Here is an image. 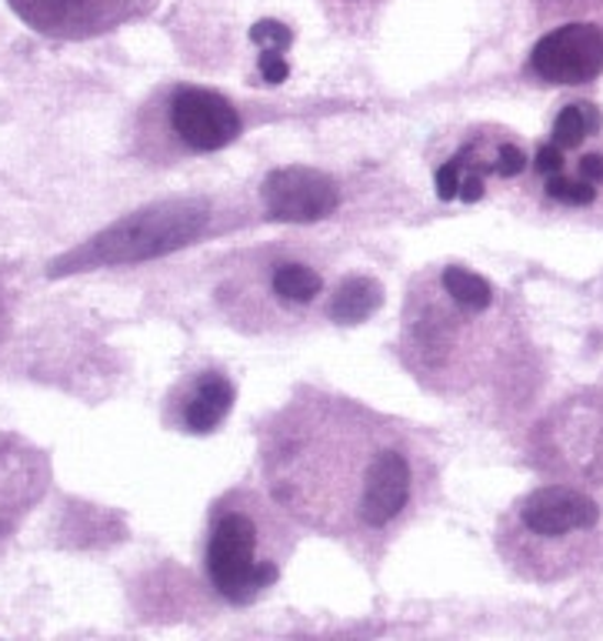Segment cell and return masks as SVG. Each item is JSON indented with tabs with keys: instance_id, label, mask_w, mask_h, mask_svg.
I'll return each mask as SVG.
<instances>
[{
	"instance_id": "1",
	"label": "cell",
	"mask_w": 603,
	"mask_h": 641,
	"mask_svg": "<svg viewBox=\"0 0 603 641\" xmlns=\"http://www.w3.org/2000/svg\"><path fill=\"white\" fill-rule=\"evenodd\" d=\"M257 454L267 495L297 524L370 565L431 508L440 482L421 431L317 388H300L270 411Z\"/></svg>"
},
{
	"instance_id": "2",
	"label": "cell",
	"mask_w": 603,
	"mask_h": 641,
	"mask_svg": "<svg viewBox=\"0 0 603 641\" xmlns=\"http://www.w3.org/2000/svg\"><path fill=\"white\" fill-rule=\"evenodd\" d=\"M511 351L514 314L490 278L467 264L414 274L400 318V357L431 395L473 398L496 378Z\"/></svg>"
},
{
	"instance_id": "3",
	"label": "cell",
	"mask_w": 603,
	"mask_h": 641,
	"mask_svg": "<svg viewBox=\"0 0 603 641\" xmlns=\"http://www.w3.org/2000/svg\"><path fill=\"white\" fill-rule=\"evenodd\" d=\"M334 288L324 251L283 241L231 257L214 285V301L241 331L283 334L327 321Z\"/></svg>"
},
{
	"instance_id": "4",
	"label": "cell",
	"mask_w": 603,
	"mask_h": 641,
	"mask_svg": "<svg viewBox=\"0 0 603 641\" xmlns=\"http://www.w3.org/2000/svg\"><path fill=\"white\" fill-rule=\"evenodd\" d=\"M603 541V508L573 485H544L517 498L496 524V552L531 585H557L583 572Z\"/></svg>"
},
{
	"instance_id": "5",
	"label": "cell",
	"mask_w": 603,
	"mask_h": 641,
	"mask_svg": "<svg viewBox=\"0 0 603 641\" xmlns=\"http://www.w3.org/2000/svg\"><path fill=\"white\" fill-rule=\"evenodd\" d=\"M297 544V521L267 495L231 488L208 515L204 572L231 605L260 601L283 575Z\"/></svg>"
},
{
	"instance_id": "6",
	"label": "cell",
	"mask_w": 603,
	"mask_h": 641,
	"mask_svg": "<svg viewBox=\"0 0 603 641\" xmlns=\"http://www.w3.org/2000/svg\"><path fill=\"white\" fill-rule=\"evenodd\" d=\"M244 134V118L231 98L211 87H164L141 111V154L167 164L193 154H214Z\"/></svg>"
},
{
	"instance_id": "7",
	"label": "cell",
	"mask_w": 603,
	"mask_h": 641,
	"mask_svg": "<svg viewBox=\"0 0 603 641\" xmlns=\"http://www.w3.org/2000/svg\"><path fill=\"white\" fill-rule=\"evenodd\" d=\"M214 221V208L208 201H170L147 211L131 214L114 224L108 234L93 237V244L74 254V264H131L167 254L174 247L190 244Z\"/></svg>"
},
{
	"instance_id": "8",
	"label": "cell",
	"mask_w": 603,
	"mask_h": 641,
	"mask_svg": "<svg viewBox=\"0 0 603 641\" xmlns=\"http://www.w3.org/2000/svg\"><path fill=\"white\" fill-rule=\"evenodd\" d=\"M527 151L496 131H470L450 154H444L434 167V188L440 201L477 205L487 195L490 180H514L527 170Z\"/></svg>"
},
{
	"instance_id": "9",
	"label": "cell",
	"mask_w": 603,
	"mask_h": 641,
	"mask_svg": "<svg viewBox=\"0 0 603 641\" xmlns=\"http://www.w3.org/2000/svg\"><path fill=\"white\" fill-rule=\"evenodd\" d=\"M8 4L44 37L87 41L147 18L157 0H8Z\"/></svg>"
},
{
	"instance_id": "10",
	"label": "cell",
	"mask_w": 603,
	"mask_h": 641,
	"mask_svg": "<svg viewBox=\"0 0 603 641\" xmlns=\"http://www.w3.org/2000/svg\"><path fill=\"white\" fill-rule=\"evenodd\" d=\"M527 70L540 84H587L603 74V31L596 24H567L544 34L527 60Z\"/></svg>"
},
{
	"instance_id": "11",
	"label": "cell",
	"mask_w": 603,
	"mask_h": 641,
	"mask_svg": "<svg viewBox=\"0 0 603 641\" xmlns=\"http://www.w3.org/2000/svg\"><path fill=\"white\" fill-rule=\"evenodd\" d=\"M237 388L221 368H197L174 385L164 405V421L183 434H214L234 411Z\"/></svg>"
},
{
	"instance_id": "12",
	"label": "cell",
	"mask_w": 603,
	"mask_h": 641,
	"mask_svg": "<svg viewBox=\"0 0 603 641\" xmlns=\"http://www.w3.org/2000/svg\"><path fill=\"white\" fill-rule=\"evenodd\" d=\"M47 488V457L0 431V538L11 534Z\"/></svg>"
},
{
	"instance_id": "13",
	"label": "cell",
	"mask_w": 603,
	"mask_h": 641,
	"mask_svg": "<svg viewBox=\"0 0 603 641\" xmlns=\"http://www.w3.org/2000/svg\"><path fill=\"white\" fill-rule=\"evenodd\" d=\"M337 185L311 167L273 170L264 185V205L277 221H317L337 208Z\"/></svg>"
},
{
	"instance_id": "14",
	"label": "cell",
	"mask_w": 603,
	"mask_h": 641,
	"mask_svg": "<svg viewBox=\"0 0 603 641\" xmlns=\"http://www.w3.org/2000/svg\"><path fill=\"white\" fill-rule=\"evenodd\" d=\"M383 305V288L370 278V274H347L337 281L327 321L334 324H360Z\"/></svg>"
},
{
	"instance_id": "15",
	"label": "cell",
	"mask_w": 603,
	"mask_h": 641,
	"mask_svg": "<svg viewBox=\"0 0 603 641\" xmlns=\"http://www.w3.org/2000/svg\"><path fill=\"white\" fill-rule=\"evenodd\" d=\"M600 128H603L600 108L590 104V101H573V104H567V108L557 114L554 131H550V141H554L560 151H577L587 137L600 134Z\"/></svg>"
},
{
	"instance_id": "16",
	"label": "cell",
	"mask_w": 603,
	"mask_h": 641,
	"mask_svg": "<svg viewBox=\"0 0 603 641\" xmlns=\"http://www.w3.org/2000/svg\"><path fill=\"white\" fill-rule=\"evenodd\" d=\"M544 195L560 208H590L596 201L600 188L587 185V180H580L577 174H567V167H563V170L544 177Z\"/></svg>"
},
{
	"instance_id": "17",
	"label": "cell",
	"mask_w": 603,
	"mask_h": 641,
	"mask_svg": "<svg viewBox=\"0 0 603 641\" xmlns=\"http://www.w3.org/2000/svg\"><path fill=\"white\" fill-rule=\"evenodd\" d=\"M573 174H577L580 180H587V185H593V188H603V154H600V151L580 154Z\"/></svg>"
},
{
	"instance_id": "18",
	"label": "cell",
	"mask_w": 603,
	"mask_h": 641,
	"mask_svg": "<svg viewBox=\"0 0 603 641\" xmlns=\"http://www.w3.org/2000/svg\"><path fill=\"white\" fill-rule=\"evenodd\" d=\"M8 328V305H4V291H0V338H4Z\"/></svg>"
},
{
	"instance_id": "19",
	"label": "cell",
	"mask_w": 603,
	"mask_h": 641,
	"mask_svg": "<svg viewBox=\"0 0 603 641\" xmlns=\"http://www.w3.org/2000/svg\"><path fill=\"white\" fill-rule=\"evenodd\" d=\"M340 4H347V8H350V4H360V0H340Z\"/></svg>"
}]
</instances>
